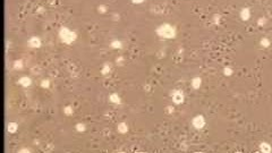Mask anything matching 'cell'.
<instances>
[{
	"label": "cell",
	"instance_id": "6da1fadb",
	"mask_svg": "<svg viewBox=\"0 0 272 153\" xmlns=\"http://www.w3.org/2000/svg\"><path fill=\"white\" fill-rule=\"evenodd\" d=\"M158 32H159V34H161L162 36H166V37L173 36V30L170 26H161Z\"/></svg>",
	"mask_w": 272,
	"mask_h": 153
},
{
	"label": "cell",
	"instance_id": "7a4b0ae2",
	"mask_svg": "<svg viewBox=\"0 0 272 153\" xmlns=\"http://www.w3.org/2000/svg\"><path fill=\"white\" fill-rule=\"evenodd\" d=\"M61 39L64 41H66V42H70V41L74 40V34H71L66 29H63L61 30Z\"/></svg>",
	"mask_w": 272,
	"mask_h": 153
},
{
	"label": "cell",
	"instance_id": "3957f363",
	"mask_svg": "<svg viewBox=\"0 0 272 153\" xmlns=\"http://www.w3.org/2000/svg\"><path fill=\"white\" fill-rule=\"evenodd\" d=\"M194 125H195L197 128H201V127H202V126L204 125L203 118H202V117H196L195 119H194Z\"/></svg>",
	"mask_w": 272,
	"mask_h": 153
},
{
	"label": "cell",
	"instance_id": "277c9868",
	"mask_svg": "<svg viewBox=\"0 0 272 153\" xmlns=\"http://www.w3.org/2000/svg\"><path fill=\"white\" fill-rule=\"evenodd\" d=\"M173 100H175V102H177V103L182 102L183 101V94L179 93V92H176V93L173 94Z\"/></svg>",
	"mask_w": 272,
	"mask_h": 153
},
{
	"label": "cell",
	"instance_id": "5b68a950",
	"mask_svg": "<svg viewBox=\"0 0 272 153\" xmlns=\"http://www.w3.org/2000/svg\"><path fill=\"white\" fill-rule=\"evenodd\" d=\"M31 44H32V47H39L40 42H39V40L34 37V39H32V40H31Z\"/></svg>",
	"mask_w": 272,
	"mask_h": 153
},
{
	"label": "cell",
	"instance_id": "8992f818",
	"mask_svg": "<svg viewBox=\"0 0 272 153\" xmlns=\"http://www.w3.org/2000/svg\"><path fill=\"white\" fill-rule=\"evenodd\" d=\"M20 83H22L23 85H30V80L29 78H22V80H20Z\"/></svg>",
	"mask_w": 272,
	"mask_h": 153
},
{
	"label": "cell",
	"instance_id": "52a82bcc",
	"mask_svg": "<svg viewBox=\"0 0 272 153\" xmlns=\"http://www.w3.org/2000/svg\"><path fill=\"white\" fill-rule=\"evenodd\" d=\"M199 84H201V81L199 80V78H197V80H195V81H194L193 85H194V86H195V87H197V86H199Z\"/></svg>",
	"mask_w": 272,
	"mask_h": 153
},
{
	"label": "cell",
	"instance_id": "ba28073f",
	"mask_svg": "<svg viewBox=\"0 0 272 153\" xmlns=\"http://www.w3.org/2000/svg\"><path fill=\"white\" fill-rule=\"evenodd\" d=\"M142 0H134V2H141Z\"/></svg>",
	"mask_w": 272,
	"mask_h": 153
}]
</instances>
